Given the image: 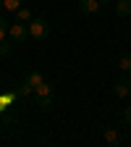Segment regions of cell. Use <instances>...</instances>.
<instances>
[{
	"instance_id": "1",
	"label": "cell",
	"mask_w": 131,
	"mask_h": 147,
	"mask_svg": "<svg viewBox=\"0 0 131 147\" xmlns=\"http://www.w3.org/2000/svg\"><path fill=\"white\" fill-rule=\"evenodd\" d=\"M47 34H50L47 18L45 16H34L29 21V37H32V40H47Z\"/></svg>"
},
{
	"instance_id": "2",
	"label": "cell",
	"mask_w": 131,
	"mask_h": 147,
	"mask_svg": "<svg viewBox=\"0 0 131 147\" xmlns=\"http://www.w3.org/2000/svg\"><path fill=\"white\" fill-rule=\"evenodd\" d=\"M42 82H45V76H42L40 71H29V74H26V79L18 84V95H21V97H26L29 92H34V89L40 87Z\"/></svg>"
},
{
	"instance_id": "3",
	"label": "cell",
	"mask_w": 131,
	"mask_h": 147,
	"mask_svg": "<svg viewBox=\"0 0 131 147\" xmlns=\"http://www.w3.org/2000/svg\"><path fill=\"white\" fill-rule=\"evenodd\" d=\"M34 95H37V105H40V108H50V105H52V97H55V92H52V84L42 82L40 87L34 89Z\"/></svg>"
},
{
	"instance_id": "4",
	"label": "cell",
	"mask_w": 131,
	"mask_h": 147,
	"mask_svg": "<svg viewBox=\"0 0 131 147\" xmlns=\"http://www.w3.org/2000/svg\"><path fill=\"white\" fill-rule=\"evenodd\" d=\"M8 37L13 42H26L29 40V24H21V21L8 24Z\"/></svg>"
},
{
	"instance_id": "5",
	"label": "cell",
	"mask_w": 131,
	"mask_h": 147,
	"mask_svg": "<svg viewBox=\"0 0 131 147\" xmlns=\"http://www.w3.org/2000/svg\"><path fill=\"white\" fill-rule=\"evenodd\" d=\"M79 11L89 13V16H97L102 11V3H100V0H79Z\"/></svg>"
},
{
	"instance_id": "6",
	"label": "cell",
	"mask_w": 131,
	"mask_h": 147,
	"mask_svg": "<svg viewBox=\"0 0 131 147\" xmlns=\"http://www.w3.org/2000/svg\"><path fill=\"white\" fill-rule=\"evenodd\" d=\"M16 97H21L18 95V89L13 92V89H8V92H0V113H5V110L16 102Z\"/></svg>"
},
{
	"instance_id": "7",
	"label": "cell",
	"mask_w": 131,
	"mask_h": 147,
	"mask_svg": "<svg viewBox=\"0 0 131 147\" xmlns=\"http://www.w3.org/2000/svg\"><path fill=\"white\" fill-rule=\"evenodd\" d=\"M128 92H131V84H128V79H126V82H116V84H113V95H116L118 100L128 97Z\"/></svg>"
},
{
	"instance_id": "8",
	"label": "cell",
	"mask_w": 131,
	"mask_h": 147,
	"mask_svg": "<svg viewBox=\"0 0 131 147\" xmlns=\"http://www.w3.org/2000/svg\"><path fill=\"white\" fill-rule=\"evenodd\" d=\"M116 13L118 16H131V0H116Z\"/></svg>"
},
{
	"instance_id": "9",
	"label": "cell",
	"mask_w": 131,
	"mask_h": 147,
	"mask_svg": "<svg viewBox=\"0 0 131 147\" xmlns=\"http://www.w3.org/2000/svg\"><path fill=\"white\" fill-rule=\"evenodd\" d=\"M32 18H34V16H32V11H29V8H18V11H16V21H21V24H29Z\"/></svg>"
},
{
	"instance_id": "10",
	"label": "cell",
	"mask_w": 131,
	"mask_h": 147,
	"mask_svg": "<svg viewBox=\"0 0 131 147\" xmlns=\"http://www.w3.org/2000/svg\"><path fill=\"white\" fill-rule=\"evenodd\" d=\"M105 142L107 144H118L121 142V134L116 131V129H105Z\"/></svg>"
},
{
	"instance_id": "11",
	"label": "cell",
	"mask_w": 131,
	"mask_h": 147,
	"mask_svg": "<svg viewBox=\"0 0 131 147\" xmlns=\"http://www.w3.org/2000/svg\"><path fill=\"white\" fill-rule=\"evenodd\" d=\"M21 3H24V0H3V8H5V11H13V13H16L18 8H21Z\"/></svg>"
},
{
	"instance_id": "12",
	"label": "cell",
	"mask_w": 131,
	"mask_h": 147,
	"mask_svg": "<svg viewBox=\"0 0 131 147\" xmlns=\"http://www.w3.org/2000/svg\"><path fill=\"white\" fill-rule=\"evenodd\" d=\"M118 68H123L126 74L131 71V55H121V61H118Z\"/></svg>"
},
{
	"instance_id": "13",
	"label": "cell",
	"mask_w": 131,
	"mask_h": 147,
	"mask_svg": "<svg viewBox=\"0 0 131 147\" xmlns=\"http://www.w3.org/2000/svg\"><path fill=\"white\" fill-rule=\"evenodd\" d=\"M11 42H13V40H3V42H0V55H11V50H13Z\"/></svg>"
},
{
	"instance_id": "14",
	"label": "cell",
	"mask_w": 131,
	"mask_h": 147,
	"mask_svg": "<svg viewBox=\"0 0 131 147\" xmlns=\"http://www.w3.org/2000/svg\"><path fill=\"white\" fill-rule=\"evenodd\" d=\"M5 37H8V21H5V18H0V42H3Z\"/></svg>"
},
{
	"instance_id": "15",
	"label": "cell",
	"mask_w": 131,
	"mask_h": 147,
	"mask_svg": "<svg viewBox=\"0 0 131 147\" xmlns=\"http://www.w3.org/2000/svg\"><path fill=\"white\" fill-rule=\"evenodd\" d=\"M123 121H126V123H131V105L123 110Z\"/></svg>"
},
{
	"instance_id": "16",
	"label": "cell",
	"mask_w": 131,
	"mask_h": 147,
	"mask_svg": "<svg viewBox=\"0 0 131 147\" xmlns=\"http://www.w3.org/2000/svg\"><path fill=\"white\" fill-rule=\"evenodd\" d=\"M100 3H113V0H100Z\"/></svg>"
},
{
	"instance_id": "17",
	"label": "cell",
	"mask_w": 131,
	"mask_h": 147,
	"mask_svg": "<svg viewBox=\"0 0 131 147\" xmlns=\"http://www.w3.org/2000/svg\"><path fill=\"white\" fill-rule=\"evenodd\" d=\"M128 84H131V71H128Z\"/></svg>"
},
{
	"instance_id": "18",
	"label": "cell",
	"mask_w": 131,
	"mask_h": 147,
	"mask_svg": "<svg viewBox=\"0 0 131 147\" xmlns=\"http://www.w3.org/2000/svg\"><path fill=\"white\" fill-rule=\"evenodd\" d=\"M0 8H3V0H0Z\"/></svg>"
}]
</instances>
